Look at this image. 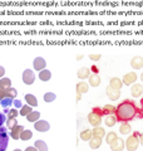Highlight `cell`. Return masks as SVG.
<instances>
[{"instance_id": "1", "label": "cell", "mask_w": 143, "mask_h": 151, "mask_svg": "<svg viewBox=\"0 0 143 151\" xmlns=\"http://www.w3.org/2000/svg\"><path fill=\"white\" fill-rule=\"evenodd\" d=\"M138 108L136 106V102L132 100H124L121 102L116 107V117L118 122H129L132 120H134L137 117Z\"/></svg>"}, {"instance_id": "2", "label": "cell", "mask_w": 143, "mask_h": 151, "mask_svg": "<svg viewBox=\"0 0 143 151\" xmlns=\"http://www.w3.org/2000/svg\"><path fill=\"white\" fill-rule=\"evenodd\" d=\"M139 131H134L132 135L128 136V139L124 141L126 142V149L128 151H136L139 146Z\"/></svg>"}, {"instance_id": "3", "label": "cell", "mask_w": 143, "mask_h": 151, "mask_svg": "<svg viewBox=\"0 0 143 151\" xmlns=\"http://www.w3.org/2000/svg\"><path fill=\"white\" fill-rule=\"evenodd\" d=\"M6 129L8 127H4V126L0 127V151L6 150L9 145V136L6 134Z\"/></svg>"}, {"instance_id": "4", "label": "cell", "mask_w": 143, "mask_h": 151, "mask_svg": "<svg viewBox=\"0 0 143 151\" xmlns=\"http://www.w3.org/2000/svg\"><path fill=\"white\" fill-rule=\"evenodd\" d=\"M21 77H23V82L25 84H28V86H30V84H33L35 82V74L31 69H25L23 72Z\"/></svg>"}, {"instance_id": "5", "label": "cell", "mask_w": 143, "mask_h": 151, "mask_svg": "<svg viewBox=\"0 0 143 151\" xmlns=\"http://www.w3.org/2000/svg\"><path fill=\"white\" fill-rule=\"evenodd\" d=\"M34 129L39 132H46V131H49L50 125L44 120H38L34 122Z\"/></svg>"}, {"instance_id": "6", "label": "cell", "mask_w": 143, "mask_h": 151, "mask_svg": "<svg viewBox=\"0 0 143 151\" xmlns=\"http://www.w3.org/2000/svg\"><path fill=\"white\" fill-rule=\"evenodd\" d=\"M136 81H137L136 72H128V73H126L124 76H123V79H122L123 84H127V86H132V84L134 83Z\"/></svg>"}, {"instance_id": "7", "label": "cell", "mask_w": 143, "mask_h": 151, "mask_svg": "<svg viewBox=\"0 0 143 151\" xmlns=\"http://www.w3.org/2000/svg\"><path fill=\"white\" fill-rule=\"evenodd\" d=\"M106 92H107V96H108V98L111 101H117L119 98V96H121V91H119V89L113 88L111 86H108L106 88Z\"/></svg>"}, {"instance_id": "8", "label": "cell", "mask_w": 143, "mask_h": 151, "mask_svg": "<svg viewBox=\"0 0 143 151\" xmlns=\"http://www.w3.org/2000/svg\"><path fill=\"white\" fill-rule=\"evenodd\" d=\"M88 122L92 126H99L101 125V122H102V116H99L98 113H95V112H90L89 115H88Z\"/></svg>"}, {"instance_id": "9", "label": "cell", "mask_w": 143, "mask_h": 151, "mask_svg": "<svg viewBox=\"0 0 143 151\" xmlns=\"http://www.w3.org/2000/svg\"><path fill=\"white\" fill-rule=\"evenodd\" d=\"M45 65H46V62H45L44 58H41V57H36V58L34 59V62H33V67H34V69L39 70V72L45 68Z\"/></svg>"}, {"instance_id": "10", "label": "cell", "mask_w": 143, "mask_h": 151, "mask_svg": "<svg viewBox=\"0 0 143 151\" xmlns=\"http://www.w3.org/2000/svg\"><path fill=\"white\" fill-rule=\"evenodd\" d=\"M131 93H132V96L133 97H141L142 96V93H143V86L139 83H133L132 84V88H131Z\"/></svg>"}, {"instance_id": "11", "label": "cell", "mask_w": 143, "mask_h": 151, "mask_svg": "<svg viewBox=\"0 0 143 151\" xmlns=\"http://www.w3.org/2000/svg\"><path fill=\"white\" fill-rule=\"evenodd\" d=\"M131 65L133 69H142L143 68V57H139V55L133 57L131 60Z\"/></svg>"}, {"instance_id": "12", "label": "cell", "mask_w": 143, "mask_h": 151, "mask_svg": "<svg viewBox=\"0 0 143 151\" xmlns=\"http://www.w3.org/2000/svg\"><path fill=\"white\" fill-rule=\"evenodd\" d=\"M124 147H126V142L122 139H119V137L111 145L112 151H123V149H124Z\"/></svg>"}, {"instance_id": "13", "label": "cell", "mask_w": 143, "mask_h": 151, "mask_svg": "<svg viewBox=\"0 0 143 151\" xmlns=\"http://www.w3.org/2000/svg\"><path fill=\"white\" fill-rule=\"evenodd\" d=\"M0 103H1V107L4 108V113H8V111L10 110L11 107V103H14V100L13 98H9V97H4L3 100H0Z\"/></svg>"}, {"instance_id": "14", "label": "cell", "mask_w": 143, "mask_h": 151, "mask_svg": "<svg viewBox=\"0 0 143 151\" xmlns=\"http://www.w3.org/2000/svg\"><path fill=\"white\" fill-rule=\"evenodd\" d=\"M24 130V127L20 125H16L15 127H13L11 131H10V136L13 140H19L20 139V135H21V131Z\"/></svg>"}, {"instance_id": "15", "label": "cell", "mask_w": 143, "mask_h": 151, "mask_svg": "<svg viewBox=\"0 0 143 151\" xmlns=\"http://www.w3.org/2000/svg\"><path fill=\"white\" fill-rule=\"evenodd\" d=\"M88 91H89V83L84 81H80L77 83V93L83 94V93H87Z\"/></svg>"}, {"instance_id": "16", "label": "cell", "mask_w": 143, "mask_h": 151, "mask_svg": "<svg viewBox=\"0 0 143 151\" xmlns=\"http://www.w3.org/2000/svg\"><path fill=\"white\" fill-rule=\"evenodd\" d=\"M77 76H78V78L79 79H87L89 76H90V69L87 68V67H82V68H79L78 69V72H77Z\"/></svg>"}, {"instance_id": "17", "label": "cell", "mask_w": 143, "mask_h": 151, "mask_svg": "<svg viewBox=\"0 0 143 151\" xmlns=\"http://www.w3.org/2000/svg\"><path fill=\"white\" fill-rule=\"evenodd\" d=\"M92 132H93L94 137H98V139L106 137V130H104L103 127H101V126H95L94 129L92 130Z\"/></svg>"}, {"instance_id": "18", "label": "cell", "mask_w": 143, "mask_h": 151, "mask_svg": "<svg viewBox=\"0 0 143 151\" xmlns=\"http://www.w3.org/2000/svg\"><path fill=\"white\" fill-rule=\"evenodd\" d=\"M88 81H89V86L92 87H98L99 84H101V77H99L98 74H92L88 77Z\"/></svg>"}, {"instance_id": "19", "label": "cell", "mask_w": 143, "mask_h": 151, "mask_svg": "<svg viewBox=\"0 0 143 151\" xmlns=\"http://www.w3.org/2000/svg\"><path fill=\"white\" fill-rule=\"evenodd\" d=\"M24 100H25L28 105L31 106V107H36V106H38V100H36V97L34 96V94H30V93L25 94Z\"/></svg>"}, {"instance_id": "20", "label": "cell", "mask_w": 143, "mask_h": 151, "mask_svg": "<svg viewBox=\"0 0 143 151\" xmlns=\"http://www.w3.org/2000/svg\"><path fill=\"white\" fill-rule=\"evenodd\" d=\"M39 78H40V81L43 82H48L49 79L51 78V73H50V70H48V69H43L39 72Z\"/></svg>"}, {"instance_id": "21", "label": "cell", "mask_w": 143, "mask_h": 151, "mask_svg": "<svg viewBox=\"0 0 143 151\" xmlns=\"http://www.w3.org/2000/svg\"><path fill=\"white\" fill-rule=\"evenodd\" d=\"M131 131H132V127L128 122H122L121 126H119V132H121L122 135H128Z\"/></svg>"}, {"instance_id": "22", "label": "cell", "mask_w": 143, "mask_h": 151, "mask_svg": "<svg viewBox=\"0 0 143 151\" xmlns=\"http://www.w3.org/2000/svg\"><path fill=\"white\" fill-rule=\"evenodd\" d=\"M117 117H116V115H107V117H106V120H104V124H106L108 127H113L114 125L117 124Z\"/></svg>"}, {"instance_id": "23", "label": "cell", "mask_w": 143, "mask_h": 151, "mask_svg": "<svg viewBox=\"0 0 143 151\" xmlns=\"http://www.w3.org/2000/svg\"><path fill=\"white\" fill-rule=\"evenodd\" d=\"M101 145H102V139H98V137H93L89 140V146H90V149H99L101 147Z\"/></svg>"}, {"instance_id": "24", "label": "cell", "mask_w": 143, "mask_h": 151, "mask_svg": "<svg viewBox=\"0 0 143 151\" xmlns=\"http://www.w3.org/2000/svg\"><path fill=\"white\" fill-rule=\"evenodd\" d=\"M117 139H118V136H117L116 132L111 131V132H108V134H106V141H107V144H108L109 146H111Z\"/></svg>"}, {"instance_id": "25", "label": "cell", "mask_w": 143, "mask_h": 151, "mask_svg": "<svg viewBox=\"0 0 143 151\" xmlns=\"http://www.w3.org/2000/svg\"><path fill=\"white\" fill-rule=\"evenodd\" d=\"M122 84H123L122 79H119V78H117V77L112 78L111 82H109V86L113 87V88H116V89H121V88H122Z\"/></svg>"}, {"instance_id": "26", "label": "cell", "mask_w": 143, "mask_h": 151, "mask_svg": "<svg viewBox=\"0 0 143 151\" xmlns=\"http://www.w3.org/2000/svg\"><path fill=\"white\" fill-rule=\"evenodd\" d=\"M18 96V91L14 87H9L5 89V97H9V98H13V100H15Z\"/></svg>"}, {"instance_id": "27", "label": "cell", "mask_w": 143, "mask_h": 151, "mask_svg": "<svg viewBox=\"0 0 143 151\" xmlns=\"http://www.w3.org/2000/svg\"><path fill=\"white\" fill-rule=\"evenodd\" d=\"M80 139H82L83 141H89L90 139L93 137V132H92V130H84V131H82L80 132Z\"/></svg>"}, {"instance_id": "28", "label": "cell", "mask_w": 143, "mask_h": 151, "mask_svg": "<svg viewBox=\"0 0 143 151\" xmlns=\"http://www.w3.org/2000/svg\"><path fill=\"white\" fill-rule=\"evenodd\" d=\"M40 119V113L38 112V111H31L29 115L26 116V120L29 121V122H35Z\"/></svg>"}, {"instance_id": "29", "label": "cell", "mask_w": 143, "mask_h": 151, "mask_svg": "<svg viewBox=\"0 0 143 151\" xmlns=\"http://www.w3.org/2000/svg\"><path fill=\"white\" fill-rule=\"evenodd\" d=\"M34 146L36 147L38 151H48V146H46V144H45L43 140H38V141H35Z\"/></svg>"}, {"instance_id": "30", "label": "cell", "mask_w": 143, "mask_h": 151, "mask_svg": "<svg viewBox=\"0 0 143 151\" xmlns=\"http://www.w3.org/2000/svg\"><path fill=\"white\" fill-rule=\"evenodd\" d=\"M33 137V132L30 130H23L21 131V135H20V139L21 141H28Z\"/></svg>"}, {"instance_id": "31", "label": "cell", "mask_w": 143, "mask_h": 151, "mask_svg": "<svg viewBox=\"0 0 143 151\" xmlns=\"http://www.w3.org/2000/svg\"><path fill=\"white\" fill-rule=\"evenodd\" d=\"M31 108H33V107H31V106H29L28 103H26V105H23V106H21V108H20V112H19V113H20L21 116H25V117H26V116L29 115V113L33 111Z\"/></svg>"}, {"instance_id": "32", "label": "cell", "mask_w": 143, "mask_h": 151, "mask_svg": "<svg viewBox=\"0 0 143 151\" xmlns=\"http://www.w3.org/2000/svg\"><path fill=\"white\" fill-rule=\"evenodd\" d=\"M0 87L4 88V89H6L9 87H11V81L9 78L6 77H3V78H0Z\"/></svg>"}, {"instance_id": "33", "label": "cell", "mask_w": 143, "mask_h": 151, "mask_svg": "<svg viewBox=\"0 0 143 151\" xmlns=\"http://www.w3.org/2000/svg\"><path fill=\"white\" fill-rule=\"evenodd\" d=\"M103 110H104V115H114L116 113V107L112 105H106L103 107Z\"/></svg>"}, {"instance_id": "34", "label": "cell", "mask_w": 143, "mask_h": 151, "mask_svg": "<svg viewBox=\"0 0 143 151\" xmlns=\"http://www.w3.org/2000/svg\"><path fill=\"white\" fill-rule=\"evenodd\" d=\"M55 98H56V96H55V93H53V92H46L44 94V101L48 102V103L55 101Z\"/></svg>"}, {"instance_id": "35", "label": "cell", "mask_w": 143, "mask_h": 151, "mask_svg": "<svg viewBox=\"0 0 143 151\" xmlns=\"http://www.w3.org/2000/svg\"><path fill=\"white\" fill-rule=\"evenodd\" d=\"M6 127L9 130H11L13 127H15L16 125H18V121H16V119H6Z\"/></svg>"}, {"instance_id": "36", "label": "cell", "mask_w": 143, "mask_h": 151, "mask_svg": "<svg viewBox=\"0 0 143 151\" xmlns=\"http://www.w3.org/2000/svg\"><path fill=\"white\" fill-rule=\"evenodd\" d=\"M6 115H8V119H16L18 115H19V111L15 110V108H10Z\"/></svg>"}, {"instance_id": "37", "label": "cell", "mask_w": 143, "mask_h": 151, "mask_svg": "<svg viewBox=\"0 0 143 151\" xmlns=\"http://www.w3.org/2000/svg\"><path fill=\"white\" fill-rule=\"evenodd\" d=\"M93 112H95V113H98V115L99 116H104V110H103V108L102 107H94L93 108Z\"/></svg>"}, {"instance_id": "38", "label": "cell", "mask_w": 143, "mask_h": 151, "mask_svg": "<svg viewBox=\"0 0 143 151\" xmlns=\"http://www.w3.org/2000/svg\"><path fill=\"white\" fill-rule=\"evenodd\" d=\"M6 122V116L5 113H0V127H1Z\"/></svg>"}, {"instance_id": "39", "label": "cell", "mask_w": 143, "mask_h": 151, "mask_svg": "<svg viewBox=\"0 0 143 151\" xmlns=\"http://www.w3.org/2000/svg\"><path fill=\"white\" fill-rule=\"evenodd\" d=\"M90 70H92L94 74H98V72H99V67H98L97 64H93V65H92V68H90Z\"/></svg>"}, {"instance_id": "40", "label": "cell", "mask_w": 143, "mask_h": 151, "mask_svg": "<svg viewBox=\"0 0 143 151\" xmlns=\"http://www.w3.org/2000/svg\"><path fill=\"white\" fill-rule=\"evenodd\" d=\"M89 58L92 60H99V59H101V54H90Z\"/></svg>"}, {"instance_id": "41", "label": "cell", "mask_w": 143, "mask_h": 151, "mask_svg": "<svg viewBox=\"0 0 143 151\" xmlns=\"http://www.w3.org/2000/svg\"><path fill=\"white\" fill-rule=\"evenodd\" d=\"M14 106H15L16 108H21V102L20 101H19V100H14Z\"/></svg>"}, {"instance_id": "42", "label": "cell", "mask_w": 143, "mask_h": 151, "mask_svg": "<svg viewBox=\"0 0 143 151\" xmlns=\"http://www.w3.org/2000/svg\"><path fill=\"white\" fill-rule=\"evenodd\" d=\"M4 97H5V89L0 87V100H3Z\"/></svg>"}, {"instance_id": "43", "label": "cell", "mask_w": 143, "mask_h": 151, "mask_svg": "<svg viewBox=\"0 0 143 151\" xmlns=\"http://www.w3.org/2000/svg\"><path fill=\"white\" fill-rule=\"evenodd\" d=\"M137 116L139 117V119H142V120H143V107H141L139 110H138V113H137Z\"/></svg>"}, {"instance_id": "44", "label": "cell", "mask_w": 143, "mask_h": 151, "mask_svg": "<svg viewBox=\"0 0 143 151\" xmlns=\"http://www.w3.org/2000/svg\"><path fill=\"white\" fill-rule=\"evenodd\" d=\"M4 74H5V68H4L3 65H0V78H3Z\"/></svg>"}, {"instance_id": "45", "label": "cell", "mask_w": 143, "mask_h": 151, "mask_svg": "<svg viewBox=\"0 0 143 151\" xmlns=\"http://www.w3.org/2000/svg\"><path fill=\"white\" fill-rule=\"evenodd\" d=\"M25 151H38L35 146H29V147H26Z\"/></svg>"}, {"instance_id": "46", "label": "cell", "mask_w": 143, "mask_h": 151, "mask_svg": "<svg viewBox=\"0 0 143 151\" xmlns=\"http://www.w3.org/2000/svg\"><path fill=\"white\" fill-rule=\"evenodd\" d=\"M139 144L143 145V134H139Z\"/></svg>"}, {"instance_id": "47", "label": "cell", "mask_w": 143, "mask_h": 151, "mask_svg": "<svg viewBox=\"0 0 143 151\" xmlns=\"http://www.w3.org/2000/svg\"><path fill=\"white\" fill-rule=\"evenodd\" d=\"M83 57H84L83 54H82V55H80V54H79V55H77V59H83Z\"/></svg>"}, {"instance_id": "48", "label": "cell", "mask_w": 143, "mask_h": 151, "mask_svg": "<svg viewBox=\"0 0 143 151\" xmlns=\"http://www.w3.org/2000/svg\"><path fill=\"white\" fill-rule=\"evenodd\" d=\"M80 97H82V94L78 93V96H77V100H78V101H80Z\"/></svg>"}, {"instance_id": "49", "label": "cell", "mask_w": 143, "mask_h": 151, "mask_svg": "<svg viewBox=\"0 0 143 151\" xmlns=\"http://www.w3.org/2000/svg\"><path fill=\"white\" fill-rule=\"evenodd\" d=\"M141 107H143V98L141 100Z\"/></svg>"}, {"instance_id": "50", "label": "cell", "mask_w": 143, "mask_h": 151, "mask_svg": "<svg viewBox=\"0 0 143 151\" xmlns=\"http://www.w3.org/2000/svg\"><path fill=\"white\" fill-rule=\"evenodd\" d=\"M141 79H142V82H143V73L141 74Z\"/></svg>"}, {"instance_id": "51", "label": "cell", "mask_w": 143, "mask_h": 151, "mask_svg": "<svg viewBox=\"0 0 143 151\" xmlns=\"http://www.w3.org/2000/svg\"><path fill=\"white\" fill-rule=\"evenodd\" d=\"M14 151H21L20 149H15V150H14Z\"/></svg>"}, {"instance_id": "52", "label": "cell", "mask_w": 143, "mask_h": 151, "mask_svg": "<svg viewBox=\"0 0 143 151\" xmlns=\"http://www.w3.org/2000/svg\"><path fill=\"white\" fill-rule=\"evenodd\" d=\"M4 151H5V150H4Z\"/></svg>"}]
</instances>
